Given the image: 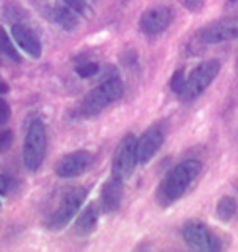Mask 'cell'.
<instances>
[{
    "label": "cell",
    "mask_w": 238,
    "mask_h": 252,
    "mask_svg": "<svg viewBox=\"0 0 238 252\" xmlns=\"http://www.w3.org/2000/svg\"><path fill=\"white\" fill-rule=\"evenodd\" d=\"M200 172H201V163L198 160H185L176 165L163 178V182L158 187V192H156L158 204L168 207L175 204L176 200H180L186 193L189 185L196 180Z\"/></svg>",
    "instance_id": "1"
},
{
    "label": "cell",
    "mask_w": 238,
    "mask_h": 252,
    "mask_svg": "<svg viewBox=\"0 0 238 252\" xmlns=\"http://www.w3.org/2000/svg\"><path fill=\"white\" fill-rule=\"evenodd\" d=\"M47 152V131L40 118H32L27 125L26 140H24V166L30 173H35L42 166Z\"/></svg>",
    "instance_id": "2"
},
{
    "label": "cell",
    "mask_w": 238,
    "mask_h": 252,
    "mask_svg": "<svg viewBox=\"0 0 238 252\" xmlns=\"http://www.w3.org/2000/svg\"><path fill=\"white\" fill-rule=\"evenodd\" d=\"M124 94V84L119 78H109L104 79L98 88L87 93L80 104V115L91 118L99 115L103 109H106L109 104L119 101Z\"/></svg>",
    "instance_id": "3"
},
{
    "label": "cell",
    "mask_w": 238,
    "mask_h": 252,
    "mask_svg": "<svg viewBox=\"0 0 238 252\" xmlns=\"http://www.w3.org/2000/svg\"><path fill=\"white\" fill-rule=\"evenodd\" d=\"M221 63L218 59H210L203 61L200 66H196L191 71V74L188 76L186 83H185L183 91L180 93V99L183 103H191L196 97L203 94L207 91V88H210V84L216 79V76L220 74Z\"/></svg>",
    "instance_id": "4"
},
{
    "label": "cell",
    "mask_w": 238,
    "mask_h": 252,
    "mask_svg": "<svg viewBox=\"0 0 238 252\" xmlns=\"http://www.w3.org/2000/svg\"><path fill=\"white\" fill-rule=\"evenodd\" d=\"M138 165V138L132 133H128L119 141L118 148L112 157L111 173L121 180H128Z\"/></svg>",
    "instance_id": "5"
},
{
    "label": "cell",
    "mask_w": 238,
    "mask_h": 252,
    "mask_svg": "<svg viewBox=\"0 0 238 252\" xmlns=\"http://www.w3.org/2000/svg\"><path fill=\"white\" fill-rule=\"evenodd\" d=\"M86 198L87 190L84 187H78V189H72L71 192H67L60 200L59 207L54 210V214L51 215L49 222H47V229L55 230V232L62 230L76 217V214L79 212V209L82 207Z\"/></svg>",
    "instance_id": "6"
},
{
    "label": "cell",
    "mask_w": 238,
    "mask_h": 252,
    "mask_svg": "<svg viewBox=\"0 0 238 252\" xmlns=\"http://www.w3.org/2000/svg\"><path fill=\"white\" fill-rule=\"evenodd\" d=\"M195 39L205 46H213V44L238 39V15H228V17L215 20V22L201 27L196 32Z\"/></svg>",
    "instance_id": "7"
},
{
    "label": "cell",
    "mask_w": 238,
    "mask_h": 252,
    "mask_svg": "<svg viewBox=\"0 0 238 252\" xmlns=\"http://www.w3.org/2000/svg\"><path fill=\"white\" fill-rule=\"evenodd\" d=\"M183 239L191 249L195 251H208L216 252L221 249V242L207 223L200 220H188L183 225Z\"/></svg>",
    "instance_id": "8"
},
{
    "label": "cell",
    "mask_w": 238,
    "mask_h": 252,
    "mask_svg": "<svg viewBox=\"0 0 238 252\" xmlns=\"http://www.w3.org/2000/svg\"><path fill=\"white\" fill-rule=\"evenodd\" d=\"M164 136H166V123L164 121L149 126L138 138V163L146 165L155 158L161 145H163Z\"/></svg>",
    "instance_id": "9"
},
{
    "label": "cell",
    "mask_w": 238,
    "mask_h": 252,
    "mask_svg": "<svg viewBox=\"0 0 238 252\" xmlns=\"http://www.w3.org/2000/svg\"><path fill=\"white\" fill-rule=\"evenodd\" d=\"M173 14L168 7L158 5L143 12L139 17V29L144 35H158L171 26Z\"/></svg>",
    "instance_id": "10"
},
{
    "label": "cell",
    "mask_w": 238,
    "mask_h": 252,
    "mask_svg": "<svg viewBox=\"0 0 238 252\" xmlns=\"http://www.w3.org/2000/svg\"><path fill=\"white\" fill-rule=\"evenodd\" d=\"M92 163V155L86 150L72 152L69 155L62 157L59 163L55 165V173L60 178H76L87 172Z\"/></svg>",
    "instance_id": "11"
},
{
    "label": "cell",
    "mask_w": 238,
    "mask_h": 252,
    "mask_svg": "<svg viewBox=\"0 0 238 252\" xmlns=\"http://www.w3.org/2000/svg\"><path fill=\"white\" fill-rule=\"evenodd\" d=\"M124 195V180L111 175V178L101 189V207L106 214L118 212Z\"/></svg>",
    "instance_id": "12"
},
{
    "label": "cell",
    "mask_w": 238,
    "mask_h": 252,
    "mask_svg": "<svg viewBox=\"0 0 238 252\" xmlns=\"http://www.w3.org/2000/svg\"><path fill=\"white\" fill-rule=\"evenodd\" d=\"M12 37L19 44L22 51H26L30 58L39 59L42 56V44L34 31L24 24H14L12 26Z\"/></svg>",
    "instance_id": "13"
},
{
    "label": "cell",
    "mask_w": 238,
    "mask_h": 252,
    "mask_svg": "<svg viewBox=\"0 0 238 252\" xmlns=\"http://www.w3.org/2000/svg\"><path fill=\"white\" fill-rule=\"evenodd\" d=\"M99 220V214H98V207L96 205H87L82 212L79 214L78 220H76L74 230L79 235H87L96 229Z\"/></svg>",
    "instance_id": "14"
},
{
    "label": "cell",
    "mask_w": 238,
    "mask_h": 252,
    "mask_svg": "<svg viewBox=\"0 0 238 252\" xmlns=\"http://www.w3.org/2000/svg\"><path fill=\"white\" fill-rule=\"evenodd\" d=\"M52 19L62 27L64 31H76L79 26V17L76 15V12L69 9V7L64 3V5H55L52 9Z\"/></svg>",
    "instance_id": "15"
},
{
    "label": "cell",
    "mask_w": 238,
    "mask_h": 252,
    "mask_svg": "<svg viewBox=\"0 0 238 252\" xmlns=\"http://www.w3.org/2000/svg\"><path fill=\"white\" fill-rule=\"evenodd\" d=\"M237 210H238V205H237V200L233 197H221L216 204V217L220 219L221 222L228 223L235 219L237 215Z\"/></svg>",
    "instance_id": "16"
},
{
    "label": "cell",
    "mask_w": 238,
    "mask_h": 252,
    "mask_svg": "<svg viewBox=\"0 0 238 252\" xmlns=\"http://www.w3.org/2000/svg\"><path fill=\"white\" fill-rule=\"evenodd\" d=\"M0 52L5 54L9 59L15 61V63H20V61H22L20 54L17 52V49H15V46L12 44L10 35L7 34V31L3 29V27H0Z\"/></svg>",
    "instance_id": "17"
},
{
    "label": "cell",
    "mask_w": 238,
    "mask_h": 252,
    "mask_svg": "<svg viewBox=\"0 0 238 252\" xmlns=\"http://www.w3.org/2000/svg\"><path fill=\"white\" fill-rule=\"evenodd\" d=\"M185 83H186L185 71H183V69H176V71L173 72L171 79H169V88H171V91L175 93V94H180V93L183 91V88H185Z\"/></svg>",
    "instance_id": "18"
},
{
    "label": "cell",
    "mask_w": 238,
    "mask_h": 252,
    "mask_svg": "<svg viewBox=\"0 0 238 252\" xmlns=\"http://www.w3.org/2000/svg\"><path fill=\"white\" fill-rule=\"evenodd\" d=\"M99 69H101V66L98 63H84L76 67V74L82 79H87V78H92V76L98 74Z\"/></svg>",
    "instance_id": "19"
},
{
    "label": "cell",
    "mask_w": 238,
    "mask_h": 252,
    "mask_svg": "<svg viewBox=\"0 0 238 252\" xmlns=\"http://www.w3.org/2000/svg\"><path fill=\"white\" fill-rule=\"evenodd\" d=\"M14 143V133L10 129H0V155L5 153Z\"/></svg>",
    "instance_id": "20"
},
{
    "label": "cell",
    "mask_w": 238,
    "mask_h": 252,
    "mask_svg": "<svg viewBox=\"0 0 238 252\" xmlns=\"http://www.w3.org/2000/svg\"><path fill=\"white\" fill-rule=\"evenodd\" d=\"M15 189V180L9 175L0 173V195H9Z\"/></svg>",
    "instance_id": "21"
},
{
    "label": "cell",
    "mask_w": 238,
    "mask_h": 252,
    "mask_svg": "<svg viewBox=\"0 0 238 252\" xmlns=\"http://www.w3.org/2000/svg\"><path fill=\"white\" fill-rule=\"evenodd\" d=\"M69 9H72L76 14H80L84 15L87 12V7H86V2L84 0H62Z\"/></svg>",
    "instance_id": "22"
},
{
    "label": "cell",
    "mask_w": 238,
    "mask_h": 252,
    "mask_svg": "<svg viewBox=\"0 0 238 252\" xmlns=\"http://www.w3.org/2000/svg\"><path fill=\"white\" fill-rule=\"evenodd\" d=\"M10 120V106L3 97H0V126L7 125Z\"/></svg>",
    "instance_id": "23"
},
{
    "label": "cell",
    "mask_w": 238,
    "mask_h": 252,
    "mask_svg": "<svg viewBox=\"0 0 238 252\" xmlns=\"http://www.w3.org/2000/svg\"><path fill=\"white\" fill-rule=\"evenodd\" d=\"M183 5L191 12H198L203 9L205 0H183Z\"/></svg>",
    "instance_id": "24"
},
{
    "label": "cell",
    "mask_w": 238,
    "mask_h": 252,
    "mask_svg": "<svg viewBox=\"0 0 238 252\" xmlns=\"http://www.w3.org/2000/svg\"><path fill=\"white\" fill-rule=\"evenodd\" d=\"M225 10L238 12V0H227V2H225Z\"/></svg>",
    "instance_id": "25"
},
{
    "label": "cell",
    "mask_w": 238,
    "mask_h": 252,
    "mask_svg": "<svg viewBox=\"0 0 238 252\" xmlns=\"http://www.w3.org/2000/svg\"><path fill=\"white\" fill-rule=\"evenodd\" d=\"M9 93V84H5L3 81H0V94H5Z\"/></svg>",
    "instance_id": "26"
}]
</instances>
